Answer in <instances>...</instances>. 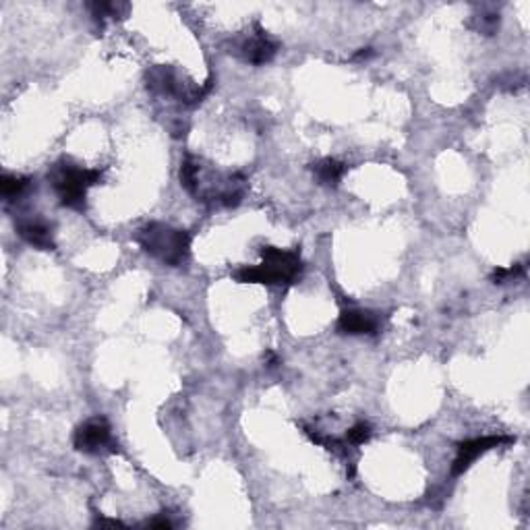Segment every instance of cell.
Masks as SVG:
<instances>
[{
	"mask_svg": "<svg viewBox=\"0 0 530 530\" xmlns=\"http://www.w3.org/2000/svg\"><path fill=\"white\" fill-rule=\"evenodd\" d=\"M181 185L197 202L224 207L239 205L247 191L245 176H213V172H205L202 162L193 156L185 157L181 164Z\"/></svg>",
	"mask_w": 530,
	"mask_h": 530,
	"instance_id": "1",
	"label": "cell"
},
{
	"mask_svg": "<svg viewBox=\"0 0 530 530\" xmlns=\"http://www.w3.org/2000/svg\"><path fill=\"white\" fill-rule=\"evenodd\" d=\"M261 260L263 261L260 265H247V268L236 271V280L241 284L289 286L298 280L305 268L298 251L263 247Z\"/></svg>",
	"mask_w": 530,
	"mask_h": 530,
	"instance_id": "2",
	"label": "cell"
},
{
	"mask_svg": "<svg viewBox=\"0 0 530 530\" xmlns=\"http://www.w3.org/2000/svg\"><path fill=\"white\" fill-rule=\"evenodd\" d=\"M135 241L146 253L160 260L164 265H170V268L187 263L191 255V234L183 228L164 224V222H149L139 228Z\"/></svg>",
	"mask_w": 530,
	"mask_h": 530,
	"instance_id": "3",
	"label": "cell"
},
{
	"mask_svg": "<svg viewBox=\"0 0 530 530\" xmlns=\"http://www.w3.org/2000/svg\"><path fill=\"white\" fill-rule=\"evenodd\" d=\"M104 170L83 168L69 160L56 162L48 172V181L61 199L62 207L69 210L83 212L85 199H88V191L102 181Z\"/></svg>",
	"mask_w": 530,
	"mask_h": 530,
	"instance_id": "4",
	"label": "cell"
},
{
	"mask_svg": "<svg viewBox=\"0 0 530 530\" xmlns=\"http://www.w3.org/2000/svg\"><path fill=\"white\" fill-rule=\"evenodd\" d=\"M147 88L156 91V94L162 96H172L181 99L183 104H197L205 98L207 91H210L212 83L203 85V88H193V85H185L181 77L172 67H154L147 73Z\"/></svg>",
	"mask_w": 530,
	"mask_h": 530,
	"instance_id": "5",
	"label": "cell"
},
{
	"mask_svg": "<svg viewBox=\"0 0 530 530\" xmlns=\"http://www.w3.org/2000/svg\"><path fill=\"white\" fill-rule=\"evenodd\" d=\"M73 446L77 452L91 456L114 452V450H117V443L112 440L110 422L104 417L88 419L83 425L77 427V431L73 435Z\"/></svg>",
	"mask_w": 530,
	"mask_h": 530,
	"instance_id": "6",
	"label": "cell"
},
{
	"mask_svg": "<svg viewBox=\"0 0 530 530\" xmlns=\"http://www.w3.org/2000/svg\"><path fill=\"white\" fill-rule=\"evenodd\" d=\"M512 437H504V435H485V437H475V440H467L462 443H458V454L454 458L452 464V475L460 477L467 472L472 462L478 460L483 454L489 452V450L501 446V443H512Z\"/></svg>",
	"mask_w": 530,
	"mask_h": 530,
	"instance_id": "7",
	"label": "cell"
},
{
	"mask_svg": "<svg viewBox=\"0 0 530 530\" xmlns=\"http://www.w3.org/2000/svg\"><path fill=\"white\" fill-rule=\"evenodd\" d=\"M236 54L245 62L260 67V64H268L270 61H274V56L278 54V44L260 25H255V33L236 46Z\"/></svg>",
	"mask_w": 530,
	"mask_h": 530,
	"instance_id": "8",
	"label": "cell"
},
{
	"mask_svg": "<svg viewBox=\"0 0 530 530\" xmlns=\"http://www.w3.org/2000/svg\"><path fill=\"white\" fill-rule=\"evenodd\" d=\"M336 327L344 336H374L382 329V319L374 311L348 309L342 311Z\"/></svg>",
	"mask_w": 530,
	"mask_h": 530,
	"instance_id": "9",
	"label": "cell"
},
{
	"mask_svg": "<svg viewBox=\"0 0 530 530\" xmlns=\"http://www.w3.org/2000/svg\"><path fill=\"white\" fill-rule=\"evenodd\" d=\"M17 234L24 239L27 245H32L40 251H54V232L52 224H48L46 220L42 218H24L17 222Z\"/></svg>",
	"mask_w": 530,
	"mask_h": 530,
	"instance_id": "10",
	"label": "cell"
},
{
	"mask_svg": "<svg viewBox=\"0 0 530 530\" xmlns=\"http://www.w3.org/2000/svg\"><path fill=\"white\" fill-rule=\"evenodd\" d=\"M313 176L319 185H326V187H336L342 181V176L346 175L348 166L340 160H334V157H326V160H319L311 164Z\"/></svg>",
	"mask_w": 530,
	"mask_h": 530,
	"instance_id": "11",
	"label": "cell"
},
{
	"mask_svg": "<svg viewBox=\"0 0 530 530\" xmlns=\"http://www.w3.org/2000/svg\"><path fill=\"white\" fill-rule=\"evenodd\" d=\"M33 181L30 176H15V175H5L3 183H0V191H3V197L6 202H15V199L24 197Z\"/></svg>",
	"mask_w": 530,
	"mask_h": 530,
	"instance_id": "12",
	"label": "cell"
},
{
	"mask_svg": "<svg viewBox=\"0 0 530 530\" xmlns=\"http://www.w3.org/2000/svg\"><path fill=\"white\" fill-rule=\"evenodd\" d=\"M90 11H91V17L102 24L104 19H117L120 17V13H127L128 11V5L123 3H94L90 5Z\"/></svg>",
	"mask_w": 530,
	"mask_h": 530,
	"instance_id": "13",
	"label": "cell"
},
{
	"mask_svg": "<svg viewBox=\"0 0 530 530\" xmlns=\"http://www.w3.org/2000/svg\"><path fill=\"white\" fill-rule=\"evenodd\" d=\"M371 435H374V429L369 422H356L353 429H348L346 446H363L371 440Z\"/></svg>",
	"mask_w": 530,
	"mask_h": 530,
	"instance_id": "14",
	"label": "cell"
},
{
	"mask_svg": "<svg viewBox=\"0 0 530 530\" xmlns=\"http://www.w3.org/2000/svg\"><path fill=\"white\" fill-rule=\"evenodd\" d=\"M525 276V265L516 263L512 268H499L493 271L491 280L493 284H506V282H512V280H518V278Z\"/></svg>",
	"mask_w": 530,
	"mask_h": 530,
	"instance_id": "15",
	"label": "cell"
},
{
	"mask_svg": "<svg viewBox=\"0 0 530 530\" xmlns=\"http://www.w3.org/2000/svg\"><path fill=\"white\" fill-rule=\"evenodd\" d=\"M146 526H149V528H172V526H175V522L168 520L166 516H160V518L147 520Z\"/></svg>",
	"mask_w": 530,
	"mask_h": 530,
	"instance_id": "16",
	"label": "cell"
}]
</instances>
